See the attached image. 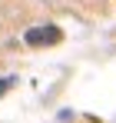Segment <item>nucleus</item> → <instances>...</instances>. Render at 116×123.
Listing matches in <instances>:
<instances>
[{"label":"nucleus","instance_id":"2","mask_svg":"<svg viewBox=\"0 0 116 123\" xmlns=\"http://www.w3.org/2000/svg\"><path fill=\"white\" fill-rule=\"evenodd\" d=\"M13 83H17V77H0V97H3V93H7Z\"/></svg>","mask_w":116,"mask_h":123},{"label":"nucleus","instance_id":"1","mask_svg":"<svg viewBox=\"0 0 116 123\" xmlns=\"http://www.w3.org/2000/svg\"><path fill=\"white\" fill-rule=\"evenodd\" d=\"M60 27H53V23H43V27H30L27 33H23V43H30V47H53V43H60Z\"/></svg>","mask_w":116,"mask_h":123}]
</instances>
